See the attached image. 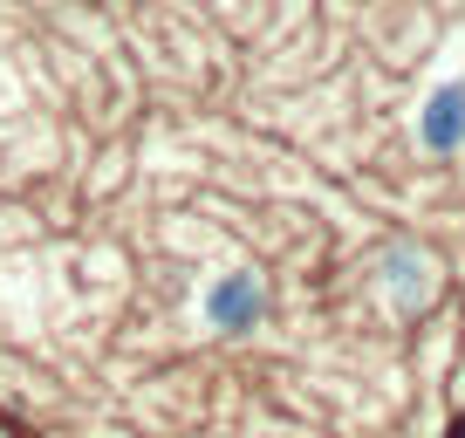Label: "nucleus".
<instances>
[{
  "mask_svg": "<svg viewBox=\"0 0 465 438\" xmlns=\"http://www.w3.org/2000/svg\"><path fill=\"white\" fill-rule=\"evenodd\" d=\"M261 308H267L261 274H226V281H213V288H205V322H213L219 336L253 329V322H261Z\"/></svg>",
  "mask_w": 465,
  "mask_h": 438,
  "instance_id": "obj_1",
  "label": "nucleus"
},
{
  "mask_svg": "<svg viewBox=\"0 0 465 438\" xmlns=\"http://www.w3.org/2000/svg\"><path fill=\"white\" fill-rule=\"evenodd\" d=\"M383 288H391L397 315H418V308L431 302V261H424L418 247H391L383 254Z\"/></svg>",
  "mask_w": 465,
  "mask_h": 438,
  "instance_id": "obj_2",
  "label": "nucleus"
},
{
  "mask_svg": "<svg viewBox=\"0 0 465 438\" xmlns=\"http://www.w3.org/2000/svg\"><path fill=\"white\" fill-rule=\"evenodd\" d=\"M418 137H424L431 151H459V144H465V89H459V83L431 96V110H424Z\"/></svg>",
  "mask_w": 465,
  "mask_h": 438,
  "instance_id": "obj_3",
  "label": "nucleus"
}]
</instances>
